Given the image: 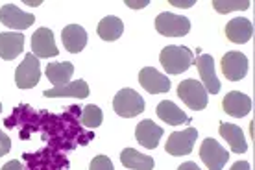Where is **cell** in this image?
<instances>
[{"instance_id": "cell-21", "label": "cell", "mask_w": 255, "mask_h": 170, "mask_svg": "<svg viewBox=\"0 0 255 170\" xmlns=\"http://www.w3.org/2000/svg\"><path fill=\"white\" fill-rule=\"evenodd\" d=\"M72 72H74V65L69 63V61H63V63H48L45 70L48 82L54 87H61L65 83H69L70 78H72Z\"/></svg>"}, {"instance_id": "cell-28", "label": "cell", "mask_w": 255, "mask_h": 170, "mask_svg": "<svg viewBox=\"0 0 255 170\" xmlns=\"http://www.w3.org/2000/svg\"><path fill=\"white\" fill-rule=\"evenodd\" d=\"M2 170H22V165H20V161H9L2 167Z\"/></svg>"}, {"instance_id": "cell-23", "label": "cell", "mask_w": 255, "mask_h": 170, "mask_svg": "<svg viewBox=\"0 0 255 170\" xmlns=\"http://www.w3.org/2000/svg\"><path fill=\"white\" fill-rule=\"evenodd\" d=\"M122 32H124V24H122V20L119 17H115V15L104 17L98 22V28H96L98 37L104 39V41H117L122 35Z\"/></svg>"}, {"instance_id": "cell-2", "label": "cell", "mask_w": 255, "mask_h": 170, "mask_svg": "<svg viewBox=\"0 0 255 170\" xmlns=\"http://www.w3.org/2000/svg\"><path fill=\"white\" fill-rule=\"evenodd\" d=\"M113 109H115V113L119 117L133 119V117H137V115L144 111V100L133 89H121L115 95V98H113Z\"/></svg>"}, {"instance_id": "cell-11", "label": "cell", "mask_w": 255, "mask_h": 170, "mask_svg": "<svg viewBox=\"0 0 255 170\" xmlns=\"http://www.w3.org/2000/svg\"><path fill=\"white\" fill-rule=\"evenodd\" d=\"M139 83L140 87L148 91L150 95H161V93H168L170 91V80L163 76L159 70L153 67H144L139 72Z\"/></svg>"}, {"instance_id": "cell-33", "label": "cell", "mask_w": 255, "mask_h": 170, "mask_svg": "<svg viewBox=\"0 0 255 170\" xmlns=\"http://www.w3.org/2000/svg\"><path fill=\"white\" fill-rule=\"evenodd\" d=\"M0 111H2V104H0Z\"/></svg>"}, {"instance_id": "cell-7", "label": "cell", "mask_w": 255, "mask_h": 170, "mask_svg": "<svg viewBox=\"0 0 255 170\" xmlns=\"http://www.w3.org/2000/svg\"><path fill=\"white\" fill-rule=\"evenodd\" d=\"M200 158H202V161L209 170H222L224 165L228 163V159H230V154L224 150L218 141L209 137L202 143Z\"/></svg>"}, {"instance_id": "cell-30", "label": "cell", "mask_w": 255, "mask_h": 170, "mask_svg": "<svg viewBox=\"0 0 255 170\" xmlns=\"http://www.w3.org/2000/svg\"><path fill=\"white\" fill-rule=\"evenodd\" d=\"M178 170H200V169H198L196 163H192V161H187V163L181 165V167H179Z\"/></svg>"}, {"instance_id": "cell-32", "label": "cell", "mask_w": 255, "mask_h": 170, "mask_svg": "<svg viewBox=\"0 0 255 170\" xmlns=\"http://www.w3.org/2000/svg\"><path fill=\"white\" fill-rule=\"evenodd\" d=\"M172 6H183V7H192L194 6V0H189V2H178V0H172L170 2Z\"/></svg>"}, {"instance_id": "cell-8", "label": "cell", "mask_w": 255, "mask_h": 170, "mask_svg": "<svg viewBox=\"0 0 255 170\" xmlns=\"http://www.w3.org/2000/svg\"><path fill=\"white\" fill-rule=\"evenodd\" d=\"M222 74L230 82H241L248 74V57L243 52H226L222 56Z\"/></svg>"}, {"instance_id": "cell-19", "label": "cell", "mask_w": 255, "mask_h": 170, "mask_svg": "<svg viewBox=\"0 0 255 170\" xmlns=\"http://www.w3.org/2000/svg\"><path fill=\"white\" fill-rule=\"evenodd\" d=\"M218 132H220V135L230 143L231 152L244 154V152L248 150V143H246V139H244V132L239 126L230 124V122H220Z\"/></svg>"}, {"instance_id": "cell-18", "label": "cell", "mask_w": 255, "mask_h": 170, "mask_svg": "<svg viewBox=\"0 0 255 170\" xmlns=\"http://www.w3.org/2000/svg\"><path fill=\"white\" fill-rule=\"evenodd\" d=\"M43 96L48 98H87L89 96V85L83 80H76V82H69L61 85V87L48 89L43 93Z\"/></svg>"}, {"instance_id": "cell-1", "label": "cell", "mask_w": 255, "mask_h": 170, "mask_svg": "<svg viewBox=\"0 0 255 170\" xmlns=\"http://www.w3.org/2000/svg\"><path fill=\"white\" fill-rule=\"evenodd\" d=\"M159 61L168 74H181V72H185V70H189L192 67L194 54L187 46L170 44V46H165L161 50Z\"/></svg>"}, {"instance_id": "cell-26", "label": "cell", "mask_w": 255, "mask_h": 170, "mask_svg": "<svg viewBox=\"0 0 255 170\" xmlns=\"http://www.w3.org/2000/svg\"><path fill=\"white\" fill-rule=\"evenodd\" d=\"M89 170H115L113 169V163L108 156H96L93 161H91Z\"/></svg>"}, {"instance_id": "cell-4", "label": "cell", "mask_w": 255, "mask_h": 170, "mask_svg": "<svg viewBox=\"0 0 255 170\" xmlns=\"http://www.w3.org/2000/svg\"><path fill=\"white\" fill-rule=\"evenodd\" d=\"M178 96L183 100L187 107H191L194 111H200V109H205L207 104H209V96H207V91L202 85V82H196V80H183V82L178 85Z\"/></svg>"}, {"instance_id": "cell-6", "label": "cell", "mask_w": 255, "mask_h": 170, "mask_svg": "<svg viewBox=\"0 0 255 170\" xmlns=\"http://www.w3.org/2000/svg\"><path fill=\"white\" fill-rule=\"evenodd\" d=\"M198 139V130L196 128H187L183 132H174L165 145V150L170 156L181 158V156H189L194 148V143Z\"/></svg>"}, {"instance_id": "cell-25", "label": "cell", "mask_w": 255, "mask_h": 170, "mask_svg": "<svg viewBox=\"0 0 255 170\" xmlns=\"http://www.w3.org/2000/svg\"><path fill=\"white\" fill-rule=\"evenodd\" d=\"M213 7L217 9L218 13H230V11H235V9H248L250 7V0H215L213 2Z\"/></svg>"}, {"instance_id": "cell-14", "label": "cell", "mask_w": 255, "mask_h": 170, "mask_svg": "<svg viewBox=\"0 0 255 170\" xmlns=\"http://www.w3.org/2000/svg\"><path fill=\"white\" fill-rule=\"evenodd\" d=\"M163 137V128L157 126L152 120H142L137 124V130H135V139L142 148L146 150H153L159 146V141Z\"/></svg>"}, {"instance_id": "cell-5", "label": "cell", "mask_w": 255, "mask_h": 170, "mask_svg": "<svg viewBox=\"0 0 255 170\" xmlns=\"http://www.w3.org/2000/svg\"><path fill=\"white\" fill-rule=\"evenodd\" d=\"M41 78V65L33 54H26L22 63L15 70V83L19 89H32L37 85Z\"/></svg>"}, {"instance_id": "cell-17", "label": "cell", "mask_w": 255, "mask_h": 170, "mask_svg": "<svg viewBox=\"0 0 255 170\" xmlns=\"http://www.w3.org/2000/svg\"><path fill=\"white\" fill-rule=\"evenodd\" d=\"M61 41H63V46L67 48V52L78 54L87 44V32L80 24H69L65 26L63 32H61Z\"/></svg>"}, {"instance_id": "cell-9", "label": "cell", "mask_w": 255, "mask_h": 170, "mask_svg": "<svg viewBox=\"0 0 255 170\" xmlns=\"http://www.w3.org/2000/svg\"><path fill=\"white\" fill-rule=\"evenodd\" d=\"M0 22L11 30H26L35 22V17L32 13L22 11L15 4H6L0 7Z\"/></svg>"}, {"instance_id": "cell-3", "label": "cell", "mask_w": 255, "mask_h": 170, "mask_svg": "<svg viewBox=\"0 0 255 170\" xmlns=\"http://www.w3.org/2000/svg\"><path fill=\"white\" fill-rule=\"evenodd\" d=\"M155 30L163 37H185L191 32V22L187 17L176 15L170 11H163L155 19Z\"/></svg>"}, {"instance_id": "cell-24", "label": "cell", "mask_w": 255, "mask_h": 170, "mask_svg": "<svg viewBox=\"0 0 255 170\" xmlns=\"http://www.w3.org/2000/svg\"><path fill=\"white\" fill-rule=\"evenodd\" d=\"M102 119H104L102 109H100L98 106L83 107V111H82V124L85 128L93 130V128L100 126V124H102Z\"/></svg>"}, {"instance_id": "cell-22", "label": "cell", "mask_w": 255, "mask_h": 170, "mask_svg": "<svg viewBox=\"0 0 255 170\" xmlns=\"http://www.w3.org/2000/svg\"><path fill=\"white\" fill-rule=\"evenodd\" d=\"M121 163L126 169L133 170H152L153 169V159L150 156H144L140 152L133 150V148H124L121 154Z\"/></svg>"}, {"instance_id": "cell-31", "label": "cell", "mask_w": 255, "mask_h": 170, "mask_svg": "<svg viewBox=\"0 0 255 170\" xmlns=\"http://www.w3.org/2000/svg\"><path fill=\"white\" fill-rule=\"evenodd\" d=\"M126 4L129 7H135V9H139V7H142V6H148V0H142V2H131V0H128Z\"/></svg>"}, {"instance_id": "cell-20", "label": "cell", "mask_w": 255, "mask_h": 170, "mask_svg": "<svg viewBox=\"0 0 255 170\" xmlns=\"http://www.w3.org/2000/svg\"><path fill=\"white\" fill-rule=\"evenodd\" d=\"M157 117H159L163 122H166L168 126H181V124H187V122H189V117L185 115V111H181V109L170 100H163L159 106H157Z\"/></svg>"}, {"instance_id": "cell-29", "label": "cell", "mask_w": 255, "mask_h": 170, "mask_svg": "<svg viewBox=\"0 0 255 170\" xmlns=\"http://www.w3.org/2000/svg\"><path fill=\"white\" fill-rule=\"evenodd\" d=\"M231 170H250V163L248 161H237V163L231 167Z\"/></svg>"}, {"instance_id": "cell-27", "label": "cell", "mask_w": 255, "mask_h": 170, "mask_svg": "<svg viewBox=\"0 0 255 170\" xmlns=\"http://www.w3.org/2000/svg\"><path fill=\"white\" fill-rule=\"evenodd\" d=\"M9 150H11V141H9V137H7L6 133L0 132V158L6 156Z\"/></svg>"}, {"instance_id": "cell-16", "label": "cell", "mask_w": 255, "mask_h": 170, "mask_svg": "<svg viewBox=\"0 0 255 170\" xmlns=\"http://www.w3.org/2000/svg\"><path fill=\"white\" fill-rule=\"evenodd\" d=\"M24 48V35L19 32L0 33V57L4 61H11L19 56Z\"/></svg>"}, {"instance_id": "cell-10", "label": "cell", "mask_w": 255, "mask_h": 170, "mask_svg": "<svg viewBox=\"0 0 255 170\" xmlns=\"http://www.w3.org/2000/svg\"><path fill=\"white\" fill-rule=\"evenodd\" d=\"M198 67L200 78H202V85L205 87L207 95H217L220 91V82H218L217 74H215V59L209 54H202L194 59Z\"/></svg>"}, {"instance_id": "cell-13", "label": "cell", "mask_w": 255, "mask_h": 170, "mask_svg": "<svg viewBox=\"0 0 255 170\" xmlns=\"http://www.w3.org/2000/svg\"><path fill=\"white\" fill-rule=\"evenodd\" d=\"M254 107V102L250 96H246L244 93H239V91H231L224 96L222 100V109L230 117H235V119H243L252 111Z\"/></svg>"}, {"instance_id": "cell-15", "label": "cell", "mask_w": 255, "mask_h": 170, "mask_svg": "<svg viewBox=\"0 0 255 170\" xmlns=\"http://www.w3.org/2000/svg\"><path fill=\"white\" fill-rule=\"evenodd\" d=\"M226 37L237 44L248 43L250 39L254 37V22L244 17H237V19L230 20L226 24Z\"/></svg>"}, {"instance_id": "cell-12", "label": "cell", "mask_w": 255, "mask_h": 170, "mask_svg": "<svg viewBox=\"0 0 255 170\" xmlns=\"http://www.w3.org/2000/svg\"><path fill=\"white\" fill-rule=\"evenodd\" d=\"M32 52L37 57H56L59 54L54 33L50 28H39L37 32L32 35Z\"/></svg>"}]
</instances>
